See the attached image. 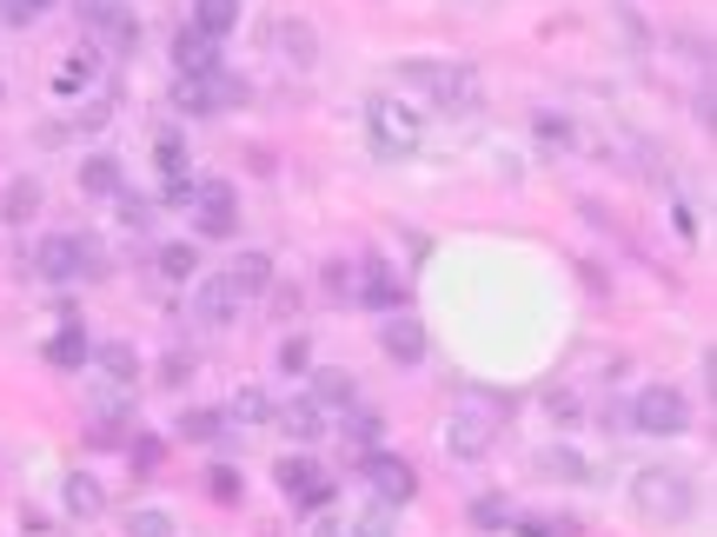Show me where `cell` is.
Instances as JSON below:
<instances>
[{"label":"cell","mask_w":717,"mask_h":537,"mask_svg":"<svg viewBox=\"0 0 717 537\" xmlns=\"http://www.w3.org/2000/svg\"><path fill=\"white\" fill-rule=\"evenodd\" d=\"M93 359H100V372H106L113 385H133V379H140V352H133L126 339H106V345H93Z\"/></svg>","instance_id":"obj_23"},{"label":"cell","mask_w":717,"mask_h":537,"mask_svg":"<svg viewBox=\"0 0 717 537\" xmlns=\"http://www.w3.org/2000/svg\"><path fill=\"white\" fill-rule=\"evenodd\" d=\"M86 359H93V345H86V332H80V326L66 319V326H60V332L47 339V365H60V372H80Z\"/></svg>","instance_id":"obj_18"},{"label":"cell","mask_w":717,"mask_h":537,"mask_svg":"<svg viewBox=\"0 0 717 537\" xmlns=\"http://www.w3.org/2000/svg\"><path fill=\"white\" fill-rule=\"evenodd\" d=\"M399 80L419 86V93H426L432 106H445V113H472V106H479V73L459 66V60H406Z\"/></svg>","instance_id":"obj_2"},{"label":"cell","mask_w":717,"mask_h":537,"mask_svg":"<svg viewBox=\"0 0 717 537\" xmlns=\"http://www.w3.org/2000/svg\"><path fill=\"white\" fill-rule=\"evenodd\" d=\"M239 7H246V0H193V27H199L206 40H226V33L239 27Z\"/></svg>","instance_id":"obj_21"},{"label":"cell","mask_w":717,"mask_h":537,"mask_svg":"<svg viewBox=\"0 0 717 537\" xmlns=\"http://www.w3.org/2000/svg\"><path fill=\"white\" fill-rule=\"evenodd\" d=\"M273 419H279V432H286V438H299V445L326 438V412H319L313 399H286V405H273Z\"/></svg>","instance_id":"obj_16"},{"label":"cell","mask_w":717,"mask_h":537,"mask_svg":"<svg viewBox=\"0 0 717 537\" xmlns=\"http://www.w3.org/2000/svg\"><path fill=\"white\" fill-rule=\"evenodd\" d=\"M47 7H53V0H0V20H7V27H33Z\"/></svg>","instance_id":"obj_34"},{"label":"cell","mask_w":717,"mask_h":537,"mask_svg":"<svg viewBox=\"0 0 717 537\" xmlns=\"http://www.w3.org/2000/svg\"><path fill=\"white\" fill-rule=\"evenodd\" d=\"M545 465H552V472H559V478H585V465H578V458H572V452H552V458H545Z\"/></svg>","instance_id":"obj_41"},{"label":"cell","mask_w":717,"mask_h":537,"mask_svg":"<svg viewBox=\"0 0 717 537\" xmlns=\"http://www.w3.org/2000/svg\"><path fill=\"white\" fill-rule=\"evenodd\" d=\"M366 485H372V498H379V505H412V492H419L412 465H406V458H392V452H366Z\"/></svg>","instance_id":"obj_10"},{"label":"cell","mask_w":717,"mask_h":537,"mask_svg":"<svg viewBox=\"0 0 717 537\" xmlns=\"http://www.w3.org/2000/svg\"><path fill=\"white\" fill-rule=\"evenodd\" d=\"M219 66V40H206L199 27L173 33V73H213Z\"/></svg>","instance_id":"obj_15"},{"label":"cell","mask_w":717,"mask_h":537,"mask_svg":"<svg viewBox=\"0 0 717 537\" xmlns=\"http://www.w3.org/2000/svg\"><path fill=\"white\" fill-rule=\"evenodd\" d=\"M206 492H213L219 505H233V498H239V472H226V465H219V472L206 478Z\"/></svg>","instance_id":"obj_37"},{"label":"cell","mask_w":717,"mask_h":537,"mask_svg":"<svg viewBox=\"0 0 717 537\" xmlns=\"http://www.w3.org/2000/svg\"><path fill=\"white\" fill-rule=\"evenodd\" d=\"M60 498H66L73 518H100V512H106V492H100V478H86V472H66Z\"/></svg>","instance_id":"obj_20"},{"label":"cell","mask_w":717,"mask_h":537,"mask_svg":"<svg viewBox=\"0 0 717 537\" xmlns=\"http://www.w3.org/2000/svg\"><path fill=\"white\" fill-rule=\"evenodd\" d=\"M33 272H40L47 286H73V279H100L106 259H100V239H86V233H53V239H40Z\"/></svg>","instance_id":"obj_3"},{"label":"cell","mask_w":717,"mask_h":537,"mask_svg":"<svg viewBox=\"0 0 717 537\" xmlns=\"http://www.w3.org/2000/svg\"><path fill=\"white\" fill-rule=\"evenodd\" d=\"M366 140H372L379 159H412L426 146V113L392 100V93H372L366 100Z\"/></svg>","instance_id":"obj_1"},{"label":"cell","mask_w":717,"mask_h":537,"mask_svg":"<svg viewBox=\"0 0 717 537\" xmlns=\"http://www.w3.org/2000/svg\"><path fill=\"white\" fill-rule=\"evenodd\" d=\"M0 213H7V226H27V219L40 213V186H33V179H13V186H7V206H0Z\"/></svg>","instance_id":"obj_26"},{"label":"cell","mask_w":717,"mask_h":537,"mask_svg":"<svg viewBox=\"0 0 717 537\" xmlns=\"http://www.w3.org/2000/svg\"><path fill=\"white\" fill-rule=\"evenodd\" d=\"M126 537H180L166 512H126Z\"/></svg>","instance_id":"obj_31"},{"label":"cell","mask_w":717,"mask_h":537,"mask_svg":"<svg viewBox=\"0 0 717 537\" xmlns=\"http://www.w3.org/2000/svg\"><path fill=\"white\" fill-rule=\"evenodd\" d=\"M279 492H293V505H306V512H319L326 498H332V478L313 465V458H279Z\"/></svg>","instance_id":"obj_11"},{"label":"cell","mask_w":717,"mask_h":537,"mask_svg":"<svg viewBox=\"0 0 717 537\" xmlns=\"http://www.w3.org/2000/svg\"><path fill=\"white\" fill-rule=\"evenodd\" d=\"M86 80H93V53H73V60L53 73V93H60V100H73V93H86Z\"/></svg>","instance_id":"obj_28"},{"label":"cell","mask_w":717,"mask_h":537,"mask_svg":"<svg viewBox=\"0 0 717 537\" xmlns=\"http://www.w3.org/2000/svg\"><path fill=\"white\" fill-rule=\"evenodd\" d=\"M279 365H286V372H306V339H286V345H279Z\"/></svg>","instance_id":"obj_40"},{"label":"cell","mask_w":717,"mask_h":537,"mask_svg":"<svg viewBox=\"0 0 717 537\" xmlns=\"http://www.w3.org/2000/svg\"><path fill=\"white\" fill-rule=\"evenodd\" d=\"M219 425H226L219 412H186V419H180V432H186L193 445H206V438H219Z\"/></svg>","instance_id":"obj_33"},{"label":"cell","mask_w":717,"mask_h":537,"mask_svg":"<svg viewBox=\"0 0 717 537\" xmlns=\"http://www.w3.org/2000/svg\"><path fill=\"white\" fill-rule=\"evenodd\" d=\"M219 419H233V425H266V419H273V399H266L259 385H239V392H233V405H226Z\"/></svg>","instance_id":"obj_24"},{"label":"cell","mask_w":717,"mask_h":537,"mask_svg":"<svg viewBox=\"0 0 717 537\" xmlns=\"http://www.w3.org/2000/svg\"><path fill=\"white\" fill-rule=\"evenodd\" d=\"M173 106L180 113H219V106H246V80L213 66V73H173Z\"/></svg>","instance_id":"obj_5"},{"label":"cell","mask_w":717,"mask_h":537,"mask_svg":"<svg viewBox=\"0 0 717 537\" xmlns=\"http://www.w3.org/2000/svg\"><path fill=\"white\" fill-rule=\"evenodd\" d=\"M632 498H638V512H645L652 525H685V518H692V505H698L692 478H685V472H672V465H652V472H638Z\"/></svg>","instance_id":"obj_4"},{"label":"cell","mask_w":717,"mask_h":537,"mask_svg":"<svg viewBox=\"0 0 717 537\" xmlns=\"http://www.w3.org/2000/svg\"><path fill=\"white\" fill-rule=\"evenodd\" d=\"M359 537H392V525H386V512H372V518L359 525Z\"/></svg>","instance_id":"obj_42"},{"label":"cell","mask_w":717,"mask_h":537,"mask_svg":"<svg viewBox=\"0 0 717 537\" xmlns=\"http://www.w3.org/2000/svg\"><path fill=\"white\" fill-rule=\"evenodd\" d=\"M80 186H86L93 199H113V193L126 186V173H120V159H113V153H86V166H80Z\"/></svg>","instance_id":"obj_19"},{"label":"cell","mask_w":717,"mask_h":537,"mask_svg":"<svg viewBox=\"0 0 717 537\" xmlns=\"http://www.w3.org/2000/svg\"><path fill=\"white\" fill-rule=\"evenodd\" d=\"M273 47H279L293 66H313V60H319V33H313L306 20H273Z\"/></svg>","instance_id":"obj_17"},{"label":"cell","mask_w":717,"mask_h":537,"mask_svg":"<svg viewBox=\"0 0 717 537\" xmlns=\"http://www.w3.org/2000/svg\"><path fill=\"white\" fill-rule=\"evenodd\" d=\"M313 537H346V531H339V525H319V531H313Z\"/></svg>","instance_id":"obj_43"},{"label":"cell","mask_w":717,"mask_h":537,"mask_svg":"<svg viewBox=\"0 0 717 537\" xmlns=\"http://www.w3.org/2000/svg\"><path fill=\"white\" fill-rule=\"evenodd\" d=\"M113 213H120V226H126V233H146V226H153V206H146L140 193H126V186L113 193Z\"/></svg>","instance_id":"obj_29"},{"label":"cell","mask_w":717,"mask_h":537,"mask_svg":"<svg viewBox=\"0 0 717 537\" xmlns=\"http://www.w3.org/2000/svg\"><path fill=\"white\" fill-rule=\"evenodd\" d=\"M193 186H199L193 173H173V179H166V206H193Z\"/></svg>","instance_id":"obj_39"},{"label":"cell","mask_w":717,"mask_h":537,"mask_svg":"<svg viewBox=\"0 0 717 537\" xmlns=\"http://www.w3.org/2000/svg\"><path fill=\"white\" fill-rule=\"evenodd\" d=\"M492 438H499L492 405H459V412L445 419V452H452V458H465V465L492 458Z\"/></svg>","instance_id":"obj_7"},{"label":"cell","mask_w":717,"mask_h":537,"mask_svg":"<svg viewBox=\"0 0 717 537\" xmlns=\"http://www.w3.org/2000/svg\"><path fill=\"white\" fill-rule=\"evenodd\" d=\"M193 226H199L206 239H226V233L239 226V199H233L226 179H199V186H193Z\"/></svg>","instance_id":"obj_9"},{"label":"cell","mask_w":717,"mask_h":537,"mask_svg":"<svg viewBox=\"0 0 717 537\" xmlns=\"http://www.w3.org/2000/svg\"><path fill=\"white\" fill-rule=\"evenodd\" d=\"M352 299H366L372 312H406V279L386 266V259H366L359 266V292Z\"/></svg>","instance_id":"obj_12"},{"label":"cell","mask_w":717,"mask_h":537,"mask_svg":"<svg viewBox=\"0 0 717 537\" xmlns=\"http://www.w3.org/2000/svg\"><path fill=\"white\" fill-rule=\"evenodd\" d=\"M472 518H479L485 531H505V518H512V512H505L499 498H479V505H472Z\"/></svg>","instance_id":"obj_38"},{"label":"cell","mask_w":717,"mask_h":537,"mask_svg":"<svg viewBox=\"0 0 717 537\" xmlns=\"http://www.w3.org/2000/svg\"><path fill=\"white\" fill-rule=\"evenodd\" d=\"M379 345H386V359H392V365H419V359H426V326H419L412 312H386Z\"/></svg>","instance_id":"obj_13"},{"label":"cell","mask_w":717,"mask_h":537,"mask_svg":"<svg viewBox=\"0 0 717 537\" xmlns=\"http://www.w3.org/2000/svg\"><path fill=\"white\" fill-rule=\"evenodd\" d=\"M346 432H352V445H372V438L386 432V419H379V412H366V405H352V412H346Z\"/></svg>","instance_id":"obj_32"},{"label":"cell","mask_w":717,"mask_h":537,"mask_svg":"<svg viewBox=\"0 0 717 537\" xmlns=\"http://www.w3.org/2000/svg\"><path fill=\"white\" fill-rule=\"evenodd\" d=\"M153 159H160V179L186 173V140H180V133H160V140H153Z\"/></svg>","instance_id":"obj_30"},{"label":"cell","mask_w":717,"mask_h":537,"mask_svg":"<svg viewBox=\"0 0 717 537\" xmlns=\"http://www.w3.org/2000/svg\"><path fill=\"white\" fill-rule=\"evenodd\" d=\"M153 272H160V279H193V272H199V252H193L186 239H180V246H160V252H153Z\"/></svg>","instance_id":"obj_25"},{"label":"cell","mask_w":717,"mask_h":537,"mask_svg":"<svg viewBox=\"0 0 717 537\" xmlns=\"http://www.w3.org/2000/svg\"><path fill=\"white\" fill-rule=\"evenodd\" d=\"M632 425L652 432V438H678V432L692 425V405H685V392H672V385H645V392L632 399Z\"/></svg>","instance_id":"obj_6"},{"label":"cell","mask_w":717,"mask_h":537,"mask_svg":"<svg viewBox=\"0 0 717 537\" xmlns=\"http://www.w3.org/2000/svg\"><path fill=\"white\" fill-rule=\"evenodd\" d=\"M186 379H193V359L186 352H166L160 359V385H186Z\"/></svg>","instance_id":"obj_36"},{"label":"cell","mask_w":717,"mask_h":537,"mask_svg":"<svg viewBox=\"0 0 717 537\" xmlns=\"http://www.w3.org/2000/svg\"><path fill=\"white\" fill-rule=\"evenodd\" d=\"M306 399H313L319 412H332V405H352V379H346V372H319Z\"/></svg>","instance_id":"obj_27"},{"label":"cell","mask_w":717,"mask_h":537,"mask_svg":"<svg viewBox=\"0 0 717 537\" xmlns=\"http://www.w3.org/2000/svg\"><path fill=\"white\" fill-rule=\"evenodd\" d=\"M239 306H246V292L226 279V272H213V279H199V299H193V312L206 319V326H226V319H239Z\"/></svg>","instance_id":"obj_14"},{"label":"cell","mask_w":717,"mask_h":537,"mask_svg":"<svg viewBox=\"0 0 717 537\" xmlns=\"http://www.w3.org/2000/svg\"><path fill=\"white\" fill-rule=\"evenodd\" d=\"M326 292H332V299H352V292H359V272H352V266H326Z\"/></svg>","instance_id":"obj_35"},{"label":"cell","mask_w":717,"mask_h":537,"mask_svg":"<svg viewBox=\"0 0 717 537\" xmlns=\"http://www.w3.org/2000/svg\"><path fill=\"white\" fill-rule=\"evenodd\" d=\"M73 7H80V20H86L113 53H133V47H140V13H133L126 0H73Z\"/></svg>","instance_id":"obj_8"},{"label":"cell","mask_w":717,"mask_h":537,"mask_svg":"<svg viewBox=\"0 0 717 537\" xmlns=\"http://www.w3.org/2000/svg\"><path fill=\"white\" fill-rule=\"evenodd\" d=\"M226 279H233L246 299H259V292L273 286V259H266V252H239V259L226 266Z\"/></svg>","instance_id":"obj_22"}]
</instances>
